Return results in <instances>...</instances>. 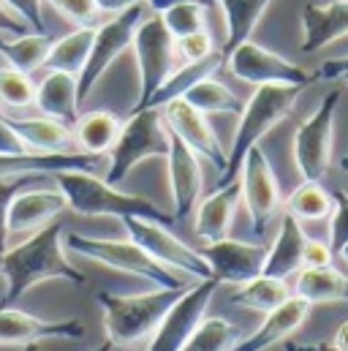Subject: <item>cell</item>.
<instances>
[{
    "label": "cell",
    "instance_id": "1",
    "mask_svg": "<svg viewBox=\"0 0 348 351\" xmlns=\"http://www.w3.org/2000/svg\"><path fill=\"white\" fill-rule=\"evenodd\" d=\"M0 278L5 283L0 305L5 308L19 302L33 286L44 280H69L77 286L85 283V272L66 259L63 226L58 221L41 226L19 245H5L0 254Z\"/></svg>",
    "mask_w": 348,
    "mask_h": 351
},
{
    "label": "cell",
    "instance_id": "2",
    "mask_svg": "<svg viewBox=\"0 0 348 351\" xmlns=\"http://www.w3.org/2000/svg\"><path fill=\"white\" fill-rule=\"evenodd\" d=\"M182 289H156L147 294H112L98 291L95 300L103 311V330L112 346H134L156 332L164 313L179 300Z\"/></svg>",
    "mask_w": 348,
    "mask_h": 351
},
{
    "label": "cell",
    "instance_id": "3",
    "mask_svg": "<svg viewBox=\"0 0 348 351\" xmlns=\"http://www.w3.org/2000/svg\"><path fill=\"white\" fill-rule=\"evenodd\" d=\"M55 182L66 196L69 210H74L77 215L87 218H98V215H112V218H125V215H136V218H150L158 223H174V215L164 213L161 207H156L153 202L134 196V193H123L114 185H109L106 180L95 177L92 172H58Z\"/></svg>",
    "mask_w": 348,
    "mask_h": 351
},
{
    "label": "cell",
    "instance_id": "4",
    "mask_svg": "<svg viewBox=\"0 0 348 351\" xmlns=\"http://www.w3.org/2000/svg\"><path fill=\"white\" fill-rule=\"evenodd\" d=\"M305 88L299 85H259L251 101L240 112V125L232 142V150L226 153V169L218 177V185H226L240 177L243 158L251 147H256L261 139L291 114L299 93Z\"/></svg>",
    "mask_w": 348,
    "mask_h": 351
},
{
    "label": "cell",
    "instance_id": "5",
    "mask_svg": "<svg viewBox=\"0 0 348 351\" xmlns=\"http://www.w3.org/2000/svg\"><path fill=\"white\" fill-rule=\"evenodd\" d=\"M63 245L85 259L103 264L109 269L136 275L145 280H153L158 289H182L190 286L182 280L174 269L158 264L145 248H139L131 237L128 240H106V237H87V234H63Z\"/></svg>",
    "mask_w": 348,
    "mask_h": 351
},
{
    "label": "cell",
    "instance_id": "6",
    "mask_svg": "<svg viewBox=\"0 0 348 351\" xmlns=\"http://www.w3.org/2000/svg\"><path fill=\"white\" fill-rule=\"evenodd\" d=\"M166 153H169V131L164 125L161 109L156 106L136 109L123 123L109 150V172L103 180L109 185H120L136 164L147 158H166Z\"/></svg>",
    "mask_w": 348,
    "mask_h": 351
},
{
    "label": "cell",
    "instance_id": "7",
    "mask_svg": "<svg viewBox=\"0 0 348 351\" xmlns=\"http://www.w3.org/2000/svg\"><path fill=\"white\" fill-rule=\"evenodd\" d=\"M340 104V90H332L321 98L319 109L299 123L294 134V161L302 180L319 182L330 172L332 161V131H335V114Z\"/></svg>",
    "mask_w": 348,
    "mask_h": 351
},
{
    "label": "cell",
    "instance_id": "8",
    "mask_svg": "<svg viewBox=\"0 0 348 351\" xmlns=\"http://www.w3.org/2000/svg\"><path fill=\"white\" fill-rule=\"evenodd\" d=\"M128 237L145 248L153 259L164 267H169L174 272H182V275H190L196 280H204V278H212L210 272V264L207 259L193 251L190 245H185L177 234H172L166 229V223H158V221H150V218H136V215H125L120 218Z\"/></svg>",
    "mask_w": 348,
    "mask_h": 351
},
{
    "label": "cell",
    "instance_id": "9",
    "mask_svg": "<svg viewBox=\"0 0 348 351\" xmlns=\"http://www.w3.org/2000/svg\"><path fill=\"white\" fill-rule=\"evenodd\" d=\"M131 47L139 63V101L134 106L136 112L147 106L150 95L164 85L174 69V36L166 30L161 14H153L136 25Z\"/></svg>",
    "mask_w": 348,
    "mask_h": 351
},
{
    "label": "cell",
    "instance_id": "10",
    "mask_svg": "<svg viewBox=\"0 0 348 351\" xmlns=\"http://www.w3.org/2000/svg\"><path fill=\"white\" fill-rule=\"evenodd\" d=\"M142 19H145L142 5H131V8L120 11V14H114L109 22L95 27L87 63L82 69V74H79V80H77L79 82V101H85L87 95L92 93V88L98 85V80L106 74V69L131 47L134 30H136V25Z\"/></svg>",
    "mask_w": 348,
    "mask_h": 351
},
{
    "label": "cell",
    "instance_id": "11",
    "mask_svg": "<svg viewBox=\"0 0 348 351\" xmlns=\"http://www.w3.org/2000/svg\"><path fill=\"white\" fill-rule=\"evenodd\" d=\"M229 69L237 80L248 82V85H299L308 88L313 85L319 77L313 71H305L302 66L264 49L256 41H243L237 49H232L229 55Z\"/></svg>",
    "mask_w": 348,
    "mask_h": 351
},
{
    "label": "cell",
    "instance_id": "12",
    "mask_svg": "<svg viewBox=\"0 0 348 351\" xmlns=\"http://www.w3.org/2000/svg\"><path fill=\"white\" fill-rule=\"evenodd\" d=\"M215 289H218V280H215V278H204V280L190 283V286L179 294V300L164 313L161 324L156 327V332H153V338H150L147 351H179L182 349L185 341H188V338L193 335V330L199 327V322L204 319L207 305H210Z\"/></svg>",
    "mask_w": 348,
    "mask_h": 351
},
{
    "label": "cell",
    "instance_id": "13",
    "mask_svg": "<svg viewBox=\"0 0 348 351\" xmlns=\"http://www.w3.org/2000/svg\"><path fill=\"white\" fill-rule=\"evenodd\" d=\"M243 202L248 207V218H251V232L256 237H264L272 215L280 207V188H277V177L272 172L269 158L264 156L259 145L251 147L243 158Z\"/></svg>",
    "mask_w": 348,
    "mask_h": 351
},
{
    "label": "cell",
    "instance_id": "14",
    "mask_svg": "<svg viewBox=\"0 0 348 351\" xmlns=\"http://www.w3.org/2000/svg\"><path fill=\"white\" fill-rule=\"evenodd\" d=\"M161 117H164V125L177 139H182L196 156H204L218 172L226 169V150L221 147L218 134L212 131V125L199 109H193L185 98H174L161 106Z\"/></svg>",
    "mask_w": 348,
    "mask_h": 351
},
{
    "label": "cell",
    "instance_id": "15",
    "mask_svg": "<svg viewBox=\"0 0 348 351\" xmlns=\"http://www.w3.org/2000/svg\"><path fill=\"white\" fill-rule=\"evenodd\" d=\"M85 335V324L79 319L49 322L16 311L14 305H0V346H27L44 341H77Z\"/></svg>",
    "mask_w": 348,
    "mask_h": 351
},
{
    "label": "cell",
    "instance_id": "16",
    "mask_svg": "<svg viewBox=\"0 0 348 351\" xmlns=\"http://www.w3.org/2000/svg\"><path fill=\"white\" fill-rule=\"evenodd\" d=\"M201 256L210 264V272L218 283H245L261 275V267L266 259V248L259 243H243V240H215L207 243Z\"/></svg>",
    "mask_w": 348,
    "mask_h": 351
},
{
    "label": "cell",
    "instance_id": "17",
    "mask_svg": "<svg viewBox=\"0 0 348 351\" xmlns=\"http://www.w3.org/2000/svg\"><path fill=\"white\" fill-rule=\"evenodd\" d=\"M66 207L69 204L60 188H30V185L22 188L8 204V215H5L8 237L38 232L41 226L52 223Z\"/></svg>",
    "mask_w": 348,
    "mask_h": 351
},
{
    "label": "cell",
    "instance_id": "18",
    "mask_svg": "<svg viewBox=\"0 0 348 351\" xmlns=\"http://www.w3.org/2000/svg\"><path fill=\"white\" fill-rule=\"evenodd\" d=\"M169 131V128H166ZM169 185H172L174 199V221H182L185 215L193 213L199 196H201V167L199 156L169 131Z\"/></svg>",
    "mask_w": 348,
    "mask_h": 351
},
{
    "label": "cell",
    "instance_id": "19",
    "mask_svg": "<svg viewBox=\"0 0 348 351\" xmlns=\"http://www.w3.org/2000/svg\"><path fill=\"white\" fill-rule=\"evenodd\" d=\"M310 302L302 300V297H288L286 302H280L277 308H272L269 313H264V322L259 327L245 338V341H237L232 351H264L280 341H286L291 332H297L308 316H310Z\"/></svg>",
    "mask_w": 348,
    "mask_h": 351
},
{
    "label": "cell",
    "instance_id": "20",
    "mask_svg": "<svg viewBox=\"0 0 348 351\" xmlns=\"http://www.w3.org/2000/svg\"><path fill=\"white\" fill-rule=\"evenodd\" d=\"M101 156L87 153H0V177L41 175L52 177L58 172H95Z\"/></svg>",
    "mask_w": 348,
    "mask_h": 351
},
{
    "label": "cell",
    "instance_id": "21",
    "mask_svg": "<svg viewBox=\"0 0 348 351\" xmlns=\"http://www.w3.org/2000/svg\"><path fill=\"white\" fill-rule=\"evenodd\" d=\"M343 36H348V0H330V3L310 0L302 5L299 52L310 55Z\"/></svg>",
    "mask_w": 348,
    "mask_h": 351
},
{
    "label": "cell",
    "instance_id": "22",
    "mask_svg": "<svg viewBox=\"0 0 348 351\" xmlns=\"http://www.w3.org/2000/svg\"><path fill=\"white\" fill-rule=\"evenodd\" d=\"M240 199H243L240 177L226 182V185H218V191L210 193L196 210V223H193L196 237L201 243H215V240L229 237V229H232L234 213L240 207Z\"/></svg>",
    "mask_w": 348,
    "mask_h": 351
},
{
    "label": "cell",
    "instance_id": "23",
    "mask_svg": "<svg viewBox=\"0 0 348 351\" xmlns=\"http://www.w3.org/2000/svg\"><path fill=\"white\" fill-rule=\"evenodd\" d=\"M38 112L44 117L60 120L66 125H74L79 117V82L74 74L66 71H47V77L36 85V101Z\"/></svg>",
    "mask_w": 348,
    "mask_h": 351
},
{
    "label": "cell",
    "instance_id": "24",
    "mask_svg": "<svg viewBox=\"0 0 348 351\" xmlns=\"http://www.w3.org/2000/svg\"><path fill=\"white\" fill-rule=\"evenodd\" d=\"M8 123L30 153H71L74 147L71 125L60 120L41 114V117H8Z\"/></svg>",
    "mask_w": 348,
    "mask_h": 351
},
{
    "label": "cell",
    "instance_id": "25",
    "mask_svg": "<svg viewBox=\"0 0 348 351\" xmlns=\"http://www.w3.org/2000/svg\"><path fill=\"white\" fill-rule=\"evenodd\" d=\"M305 232L299 226V221L286 213L283 215V223H280V232L272 243V248H266V259H264V267L261 272L269 275V278H288L291 272L302 269V254H305Z\"/></svg>",
    "mask_w": 348,
    "mask_h": 351
},
{
    "label": "cell",
    "instance_id": "26",
    "mask_svg": "<svg viewBox=\"0 0 348 351\" xmlns=\"http://www.w3.org/2000/svg\"><path fill=\"white\" fill-rule=\"evenodd\" d=\"M120 128H123L120 117L114 112H109V109L85 112L71 125L74 147H79V153H87V156H103V153L112 150Z\"/></svg>",
    "mask_w": 348,
    "mask_h": 351
},
{
    "label": "cell",
    "instance_id": "27",
    "mask_svg": "<svg viewBox=\"0 0 348 351\" xmlns=\"http://www.w3.org/2000/svg\"><path fill=\"white\" fill-rule=\"evenodd\" d=\"M223 60H226L223 52H210V55L201 58V60H193V63H185V66H179V69H172V74L164 80V85L150 95L147 106L161 109L164 104H169L174 98H182L196 82H201V80H207V77H215V74L221 71ZM147 106H145V109H147Z\"/></svg>",
    "mask_w": 348,
    "mask_h": 351
},
{
    "label": "cell",
    "instance_id": "28",
    "mask_svg": "<svg viewBox=\"0 0 348 351\" xmlns=\"http://www.w3.org/2000/svg\"><path fill=\"white\" fill-rule=\"evenodd\" d=\"M52 41L55 38L49 33H30V30L19 33V36H0V58L11 69L33 74V71L44 69Z\"/></svg>",
    "mask_w": 348,
    "mask_h": 351
},
{
    "label": "cell",
    "instance_id": "29",
    "mask_svg": "<svg viewBox=\"0 0 348 351\" xmlns=\"http://www.w3.org/2000/svg\"><path fill=\"white\" fill-rule=\"evenodd\" d=\"M297 297L308 300L310 305L348 302V278L343 272H338L332 264L302 267V272L297 278Z\"/></svg>",
    "mask_w": 348,
    "mask_h": 351
},
{
    "label": "cell",
    "instance_id": "30",
    "mask_svg": "<svg viewBox=\"0 0 348 351\" xmlns=\"http://www.w3.org/2000/svg\"><path fill=\"white\" fill-rule=\"evenodd\" d=\"M218 3L226 16V41L221 47L223 55H229L253 36L264 11L272 5V0H218Z\"/></svg>",
    "mask_w": 348,
    "mask_h": 351
},
{
    "label": "cell",
    "instance_id": "31",
    "mask_svg": "<svg viewBox=\"0 0 348 351\" xmlns=\"http://www.w3.org/2000/svg\"><path fill=\"white\" fill-rule=\"evenodd\" d=\"M95 27H77L74 33H69L63 38H55L52 49L47 55L44 71H66V74H74L79 80V74H82V69L87 63V55H90V44H92Z\"/></svg>",
    "mask_w": 348,
    "mask_h": 351
},
{
    "label": "cell",
    "instance_id": "32",
    "mask_svg": "<svg viewBox=\"0 0 348 351\" xmlns=\"http://www.w3.org/2000/svg\"><path fill=\"white\" fill-rule=\"evenodd\" d=\"M288 297H291V291H288L283 278H269V275L261 272V275L240 283L234 289L232 302L243 305V308H251V311H259V313H269L272 308H277Z\"/></svg>",
    "mask_w": 348,
    "mask_h": 351
},
{
    "label": "cell",
    "instance_id": "33",
    "mask_svg": "<svg viewBox=\"0 0 348 351\" xmlns=\"http://www.w3.org/2000/svg\"><path fill=\"white\" fill-rule=\"evenodd\" d=\"M182 98H185L193 109H199L201 114H240L243 106H245L223 82H218V80H212V77L196 82Z\"/></svg>",
    "mask_w": 348,
    "mask_h": 351
},
{
    "label": "cell",
    "instance_id": "34",
    "mask_svg": "<svg viewBox=\"0 0 348 351\" xmlns=\"http://www.w3.org/2000/svg\"><path fill=\"white\" fill-rule=\"evenodd\" d=\"M332 196L313 180H302L286 199V213H291L297 221H321L332 213Z\"/></svg>",
    "mask_w": 348,
    "mask_h": 351
},
{
    "label": "cell",
    "instance_id": "35",
    "mask_svg": "<svg viewBox=\"0 0 348 351\" xmlns=\"http://www.w3.org/2000/svg\"><path fill=\"white\" fill-rule=\"evenodd\" d=\"M234 343H237V327L223 316H212L199 322V327L179 351H232Z\"/></svg>",
    "mask_w": 348,
    "mask_h": 351
},
{
    "label": "cell",
    "instance_id": "36",
    "mask_svg": "<svg viewBox=\"0 0 348 351\" xmlns=\"http://www.w3.org/2000/svg\"><path fill=\"white\" fill-rule=\"evenodd\" d=\"M33 101H36V85L30 74L11 66H0V104L11 109H25L33 106Z\"/></svg>",
    "mask_w": 348,
    "mask_h": 351
},
{
    "label": "cell",
    "instance_id": "37",
    "mask_svg": "<svg viewBox=\"0 0 348 351\" xmlns=\"http://www.w3.org/2000/svg\"><path fill=\"white\" fill-rule=\"evenodd\" d=\"M207 8L201 3H177L172 8L161 11V19L174 38H182L196 30H207Z\"/></svg>",
    "mask_w": 348,
    "mask_h": 351
},
{
    "label": "cell",
    "instance_id": "38",
    "mask_svg": "<svg viewBox=\"0 0 348 351\" xmlns=\"http://www.w3.org/2000/svg\"><path fill=\"white\" fill-rule=\"evenodd\" d=\"M38 180H44L41 175H22V177H0V254L5 251V245H8V229H5V215H8V204H11V199L22 191V188H27V185H33V182H38Z\"/></svg>",
    "mask_w": 348,
    "mask_h": 351
},
{
    "label": "cell",
    "instance_id": "39",
    "mask_svg": "<svg viewBox=\"0 0 348 351\" xmlns=\"http://www.w3.org/2000/svg\"><path fill=\"white\" fill-rule=\"evenodd\" d=\"M174 52L185 63H193V60H201L210 52H215V41H212L210 30H196V33H188L182 38H174Z\"/></svg>",
    "mask_w": 348,
    "mask_h": 351
},
{
    "label": "cell",
    "instance_id": "40",
    "mask_svg": "<svg viewBox=\"0 0 348 351\" xmlns=\"http://www.w3.org/2000/svg\"><path fill=\"white\" fill-rule=\"evenodd\" d=\"M66 19H71L77 27H95L98 25V5L95 0H49Z\"/></svg>",
    "mask_w": 348,
    "mask_h": 351
},
{
    "label": "cell",
    "instance_id": "41",
    "mask_svg": "<svg viewBox=\"0 0 348 351\" xmlns=\"http://www.w3.org/2000/svg\"><path fill=\"white\" fill-rule=\"evenodd\" d=\"M332 229H330V248L332 254H340L343 245L348 243V193L346 191H335L332 193Z\"/></svg>",
    "mask_w": 348,
    "mask_h": 351
},
{
    "label": "cell",
    "instance_id": "42",
    "mask_svg": "<svg viewBox=\"0 0 348 351\" xmlns=\"http://www.w3.org/2000/svg\"><path fill=\"white\" fill-rule=\"evenodd\" d=\"M33 33H47L44 14H41V0H3Z\"/></svg>",
    "mask_w": 348,
    "mask_h": 351
},
{
    "label": "cell",
    "instance_id": "43",
    "mask_svg": "<svg viewBox=\"0 0 348 351\" xmlns=\"http://www.w3.org/2000/svg\"><path fill=\"white\" fill-rule=\"evenodd\" d=\"M332 248L327 243L319 240H308L305 243V254H302V267H327L332 264Z\"/></svg>",
    "mask_w": 348,
    "mask_h": 351
},
{
    "label": "cell",
    "instance_id": "44",
    "mask_svg": "<svg viewBox=\"0 0 348 351\" xmlns=\"http://www.w3.org/2000/svg\"><path fill=\"white\" fill-rule=\"evenodd\" d=\"M0 153H30L22 145V139L16 136V131L11 128V123H8L5 114H0Z\"/></svg>",
    "mask_w": 348,
    "mask_h": 351
},
{
    "label": "cell",
    "instance_id": "45",
    "mask_svg": "<svg viewBox=\"0 0 348 351\" xmlns=\"http://www.w3.org/2000/svg\"><path fill=\"white\" fill-rule=\"evenodd\" d=\"M27 30H30V27L0 0V36H3V33H5V36H19V33H27Z\"/></svg>",
    "mask_w": 348,
    "mask_h": 351
},
{
    "label": "cell",
    "instance_id": "46",
    "mask_svg": "<svg viewBox=\"0 0 348 351\" xmlns=\"http://www.w3.org/2000/svg\"><path fill=\"white\" fill-rule=\"evenodd\" d=\"M348 74V55L343 58H332V60H327L321 69H319V80H340V77H346Z\"/></svg>",
    "mask_w": 348,
    "mask_h": 351
},
{
    "label": "cell",
    "instance_id": "47",
    "mask_svg": "<svg viewBox=\"0 0 348 351\" xmlns=\"http://www.w3.org/2000/svg\"><path fill=\"white\" fill-rule=\"evenodd\" d=\"M145 0H95V5H98V11L101 14H120V11H125V8H131V5H142Z\"/></svg>",
    "mask_w": 348,
    "mask_h": 351
},
{
    "label": "cell",
    "instance_id": "48",
    "mask_svg": "<svg viewBox=\"0 0 348 351\" xmlns=\"http://www.w3.org/2000/svg\"><path fill=\"white\" fill-rule=\"evenodd\" d=\"M145 3L153 8V14H161V11L172 8L177 3H201V5H212V3H218V0H145Z\"/></svg>",
    "mask_w": 348,
    "mask_h": 351
},
{
    "label": "cell",
    "instance_id": "49",
    "mask_svg": "<svg viewBox=\"0 0 348 351\" xmlns=\"http://www.w3.org/2000/svg\"><path fill=\"white\" fill-rule=\"evenodd\" d=\"M330 351H348V322H343L335 332V341H332V349Z\"/></svg>",
    "mask_w": 348,
    "mask_h": 351
},
{
    "label": "cell",
    "instance_id": "50",
    "mask_svg": "<svg viewBox=\"0 0 348 351\" xmlns=\"http://www.w3.org/2000/svg\"><path fill=\"white\" fill-rule=\"evenodd\" d=\"M299 351H330L324 343H316V346H299Z\"/></svg>",
    "mask_w": 348,
    "mask_h": 351
},
{
    "label": "cell",
    "instance_id": "51",
    "mask_svg": "<svg viewBox=\"0 0 348 351\" xmlns=\"http://www.w3.org/2000/svg\"><path fill=\"white\" fill-rule=\"evenodd\" d=\"M95 351H112V343L106 341V343H101V346H98V349H95Z\"/></svg>",
    "mask_w": 348,
    "mask_h": 351
},
{
    "label": "cell",
    "instance_id": "52",
    "mask_svg": "<svg viewBox=\"0 0 348 351\" xmlns=\"http://www.w3.org/2000/svg\"><path fill=\"white\" fill-rule=\"evenodd\" d=\"M25 351H41V346H38V343H27V346H25Z\"/></svg>",
    "mask_w": 348,
    "mask_h": 351
},
{
    "label": "cell",
    "instance_id": "53",
    "mask_svg": "<svg viewBox=\"0 0 348 351\" xmlns=\"http://www.w3.org/2000/svg\"><path fill=\"white\" fill-rule=\"evenodd\" d=\"M340 167H343V172H348V156H343V158H340Z\"/></svg>",
    "mask_w": 348,
    "mask_h": 351
},
{
    "label": "cell",
    "instance_id": "54",
    "mask_svg": "<svg viewBox=\"0 0 348 351\" xmlns=\"http://www.w3.org/2000/svg\"><path fill=\"white\" fill-rule=\"evenodd\" d=\"M340 256H343V259H346V262H348V243H346V245H343V251H340Z\"/></svg>",
    "mask_w": 348,
    "mask_h": 351
},
{
    "label": "cell",
    "instance_id": "55",
    "mask_svg": "<svg viewBox=\"0 0 348 351\" xmlns=\"http://www.w3.org/2000/svg\"><path fill=\"white\" fill-rule=\"evenodd\" d=\"M286 351H299V346H294V343H286Z\"/></svg>",
    "mask_w": 348,
    "mask_h": 351
},
{
    "label": "cell",
    "instance_id": "56",
    "mask_svg": "<svg viewBox=\"0 0 348 351\" xmlns=\"http://www.w3.org/2000/svg\"><path fill=\"white\" fill-rule=\"evenodd\" d=\"M340 80H346V82H348V74H346V77H340Z\"/></svg>",
    "mask_w": 348,
    "mask_h": 351
}]
</instances>
